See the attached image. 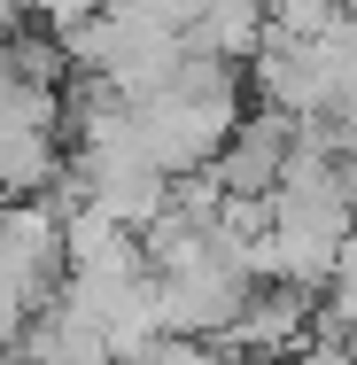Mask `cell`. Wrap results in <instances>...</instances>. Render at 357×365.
I'll return each mask as SVG.
<instances>
[{
	"instance_id": "4",
	"label": "cell",
	"mask_w": 357,
	"mask_h": 365,
	"mask_svg": "<svg viewBox=\"0 0 357 365\" xmlns=\"http://www.w3.org/2000/svg\"><path fill=\"white\" fill-rule=\"evenodd\" d=\"M280 365H357V350H350V342H334V334H326V327H319V334H311V342H303V350H287Z\"/></svg>"
},
{
	"instance_id": "3",
	"label": "cell",
	"mask_w": 357,
	"mask_h": 365,
	"mask_svg": "<svg viewBox=\"0 0 357 365\" xmlns=\"http://www.w3.org/2000/svg\"><path fill=\"white\" fill-rule=\"evenodd\" d=\"M319 327H326L334 342H350V350H357V241L342 249V264H334V280L319 288Z\"/></svg>"
},
{
	"instance_id": "1",
	"label": "cell",
	"mask_w": 357,
	"mask_h": 365,
	"mask_svg": "<svg viewBox=\"0 0 357 365\" xmlns=\"http://www.w3.org/2000/svg\"><path fill=\"white\" fill-rule=\"evenodd\" d=\"M241 117H249V109H241V63L202 55V47H187L179 71L163 78L148 101H133L140 148H148V163H155L163 179L210 171L217 155H225V140H233Z\"/></svg>"
},
{
	"instance_id": "2",
	"label": "cell",
	"mask_w": 357,
	"mask_h": 365,
	"mask_svg": "<svg viewBox=\"0 0 357 365\" xmlns=\"http://www.w3.org/2000/svg\"><path fill=\"white\" fill-rule=\"evenodd\" d=\"M295 133H303V125H295V117H280V109H249V117L233 125L225 155L210 163V179L225 187V195H241V202H264V195L287 179Z\"/></svg>"
}]
</instances>
